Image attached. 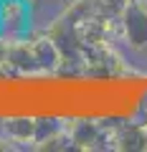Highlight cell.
<instances>
[{"instance_id":"cell-1","label":"cell","mask_w":147,"mask_h":152,"mask_svg":"<svg viewBox=\"0 0 147 152\" xmlns=\"http://www.w3.org/2000/svg\"><path fill=\"white\" fill-rule=\"evenodd\" d=\"M127 31H129L132 43H137V46L147 43V13L142 8L132 5L127 10Z\"/></svg>"}]
</instances>
